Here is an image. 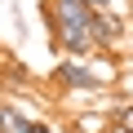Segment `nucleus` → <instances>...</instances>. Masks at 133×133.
<instances>
[{
    "mask_svg": "<svg viewBox=\"0 0 133 133\" xmlns=\"http://www.w3.org/2000/svg\"><path fill=\"white\" fill-rule=\"evenodd\" d=\"M44 22H49V40L62 58H89L93 53V9L84 0H44Z\"/></svg>",
    "mask_w": 133,
    "mask_h": 133,
    "instance_id": "nucleus-1",
    "label": "nucleus"
},
{
    "mask_svg": "<svg viewBox=\"0 0 133 133\" xmlns=\"http://www.w3.org/2000/svg\"><path fill=\"white\" fill-rule=\"evenodd\" d=\"M115 80V62H98V66H84V58H62L58 62V71H53V84L58 89H80V93H102L107 84Z\"/></svg>",
    "mask_w": 133,
    "mask_h": 133,
    "instance_id": "nucleus-2",
    "label": "nucleus"
},
{
    "mask_svg": "<svg viewBox=\"0 0 133 133\" xmlns=\"http://www.w3.org/2000/svg\"><path fill=\"white\" fill-rule=\"evenodd\" d=\"M89 36H93V49H111V44H120V36H124V18H115V14H93Z\"/></svg>",
    "mask_w": 133,
    "mask_h": 133,
    "instance_id": "nucleus-3",
    "label": "nucleus"
},
{
    "mask_svg": "<svg viewBox=\"0 0 133 133\" xmlns=\"http://www.w3.org/2000/svg\"><path fill=\"white\" fill-rule=\"evenodd\" d=\"M22 129H27V115L9 102H0V133H22Z\"/></svg>",
    "mask_w": 133,
    "mask_h": 133,
    "instance_id": "nucleus-4",
    "label": "nucleus"
},
{
    "mask_svg": "<svg viewBox=\"0 0 133 133\" xmlns=\"http://www.w3.org/2000/svg\"><path fill=\"white\" fill-rule=\"evenodd\" d=\"M115 129H120V133H133V102L115 111Z\"/></svg>",
    "mask_w": 133,
    "mask_h": 133,
    "instance_id": "nucleus-5",
    "label": "nucleus"
},
{
    "mask_svg": "<svg viewBox=\"0 0 133 133\" xmlns=\"http://www.w3.org/2000/svg\"><path fill=\"white\" fill-rule=\"evenodd\" d=\"M22 133H53V129H49L44 120H27V129H22Z\"/></svg>",
    "mask_w": 133,
    "mask_h": 133,
    "instance_id": "nucleus-6",
    "label": "nucleus"
},
{
    "mask_svg": "<svg viewBox=\"0 0 133 133\" xmlns=\"http://www.w3.org/2000/svg\"><path fill=\"white\" fill-rule=\"evenodd\" d=\"M84 5H89L93 14H102V9H107V0H84Z\"/></svg>",
    "mask_w": 133,
    "mask_h": 133,
    "instance_id": "nucleus-7",
    "label": "nucleus"
}]
</instances>
